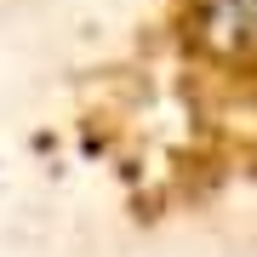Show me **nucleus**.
Listing matches in <instances>:
<instances>
[{
	"mask_svg": "<svg viewBox=\"0 0 257 257\" xmlns=\"http://www.w3.org/2000/svg\"><path fill=\"white\" fill-rule=\"evenodd\" d=\"M217 18L240 40H257V0H217Z\"/></svg>",
	"mask_w": 257,
	"mask_h": 257,
	"instance_id": "1",
	"label": "nucleus"
}]
</instances>
